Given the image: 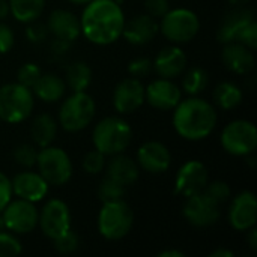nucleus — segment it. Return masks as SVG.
<instances>
[{"label": "nucleus", "mask_w": 257, "mask_h": 257, "mask_svg": "<svg viewBox=\"0 0 257 257\" xmlns=\"http://www.w3.org/2000/svg\"><path fill=\"white\" fill-rule=\"evenodd\" d=\"M2 218L5 221L6 230L26 235L38 226L39 211L36 209L35 203L17 199L6 205V208L2 211Z\"/></svg>", "instance_id": "nucleus-10"}, {"label": "nucleus", "mask_w": 257, "mask_h": 257, "mask_svg": "<svg viewBox=\"0 0 257 257\" xmlns=\"http://www.w3.org/2000/svg\"><path fill=\"white\" fill-rule=\"evenodd\" d=\"M14 32L11 30L9 26L0 21V54L8 53L14 47Z\"/></svg>", "instance_id": "nucleus-41"}, {"label": "nucleus", "mask_w": 257, "mask_h": 257, "mask_svg": "<svg viewBox=\"0 0 257 257\" xmlns=\"http://www.w3.org/2000/svg\"><path fill=\"white\" fill-rule=\"evenodd\" d=\"M95 101L86 92H74L60 107L59 122L68 133L84 130L95 116Z\"/></svg>", "instance_id": "nucleus-6"}, {"label": "nucleus", "mask_w": 257, "mask_h": 257, "mask_svg": "<svg viewBox=\"0 0 257 257\" xmlns=\"http://www.w3.org/2000/svg\"><path fill=\"white\" fill-rule=\"evenodd\" d=\"M105 167V155L99 151H90L83 158V169L89 175H98Z\"/></svg>", "instance_id": "nucleus-36"}, {"label": "nucleus", "mask_w": 257, "mask_h": 257, "mask_svg": "<svg viewBox=\"0 0 257 257\" xmlns=\"http://www.w3.org/2000/svg\"><path fill=\"white\" fill-rule=\"evenodd\" d=\"M223 63L226 65V68L235 74H250L254 69L256 60H254V54L253 50H250L248 47H245L241 42H229L224 44V50H223Z\"/></svg>", "instance_id": "nucleus-22"}, {"label": "nucleus", "mask_w": 257, "mask_h": 257, "mask_svg": "<svg viewBox=\"0 0 257 257\" xmlns=\"http://www.w3.org/2000/svg\"><path fill=\"white\" fill-rule=\"evenodd\" d=\"M32 90L41 101L56 102L60 101L65 95V81L56 74H41Z\"/></svg>", "instance_id": "nucleus-25"}, {"label": "nucleus", "mask_w": 257, "mask_h": 257, "mask_svg": "<svg viewBox=\"0 0 257 257\" xmlns=\"http://www.w3.org/2000/svg\"><path fill=\"white\" fill-rule=\"evenodd\" d=\"M38 224L42 233L51 241L71 229V212L63 200H48L39 212Z\"/></svg>", "instance_id": "nucleus-11"}, {"label": "nucleus", "mask_w": 257, "mask_h": 257, "mask_svg": "<svg viewBox=\"0 0 257 257\" xmlns=\"http://www.w3.org/2000/svg\"><path fill=\"white\" fill-rule=\"evenodd\" d=\"M39 175L47 181L48 185L60 187L65 185L72 176V163L69 155L54 146L41 148L36 158Z\"/></svg>", "instance_id": "nucleus-7"}, {"label": "nucleus", "mask_w": 257, "mask_h": 257, "mask_svg": "<svg viewBox=\"0 0 257 257\" xmlns=\"http://www.w3.org/2000/svg\"><path fill=\"white\" fill-rule=\"evenodd\" d=\"M69 2L77 3V5H87V3H89V2H92V0H69Z\"/></svg>", "instance_id": "nucleus-49"}, {"label": "nucleus", "mask_w": 257, "mask_h": 257, "mask_svg": "<svg viewBox=\"0 0 257 257\" xmlns=\"http://www.w3.org/2000/svg\"><path fill=\"white\" fill-rule=\"evenodd\" d=\"M203 193H205L211 200H214L217 205L226 203V202L230 199V194H232L229 184L224 182V181H214V182H211V184L208 182L206 187L203 188Z\"/></svg>", "instance_id": "nucleus-32"}, {"label": "nucleus", "mask_w": 257, "mask_h": 257, "mask_svg": "<svg viewBox=\"0 0 257 257\" xmlns=\"http://www.w3.org/2000/svg\"><path fill=\"white\" fill-rule=\"evenodd\" d=\"M215 104L223 110H233L242 102V90L230 81L220 83L214 90Z\"/></svg>", "instance_id": "nucleus-28"}, {"label": "nucleus", "mask_w": 257, "mask_h": 257, "mask_svg": "<svg viewBox=\"0 0 257 257\" xmlns=\"http://www.w3.org/2000/svg\"><path fill=\"white\" fill-rule=\"evenodd\" d=\"M182 99L181 89L169 78H160L145 87V101L157 110H173Z\"/></svg>", "instance_id": "nucleus-16"}, {"label": "nucleus", "mask_w": 257, "mask_h": 257, "mask_svg": "<svg viewBox=\"0 0 257 257\" xmlns=\"http://www.w3.org/2000/svg\"><path fill=\"white\" fill-rule=\"evenodd\" d=\"M36 158H38V151L33 145L24 143L15 148L14 151V160L23 167H33L36 164Z\"/></svg>", "instance_id": "nucleus-35"}, {"label": "nucleus", "mask_w": 257, "mask_h": 257, "mask_svg": "<svg viewBox=\"0 0 257 257\" xmlns=\"http://www.w3.org/2000/svg\"><path fill=\"white\" fill-rule=\"evenodd\" d=\"M93 146L105 157L122 154L133 140L131 126L120 117L110 116L99 120L92 133Z\"/></svg>", "instance_id": "nucleus-3"}, {"label": "nucleus", "mask_w": 257, "mask_h": 257, "mask_svg": "<svg viewBox=\"0 0 257 257\" xmlns=\"http://www.w3.org/2000/svg\"><path fill=\"white\" fill-rule=\"evenodd\" d=\"M26 33H27V38L32 42H42V41L47 39L50 32H48L47 26H44V24H33V26L27 27Z\"/></svg>", "instance_id": "nucleus-43"}, {"label": "nucleus", "mask_w": 257, "mask_h": 257, "mask_svg": "<svg viewBox=\"0 0 257 257\" xmlns=\"http://www.w3.org/2000/svg\"><path fill=\"white\" fill-rule=\"evenodd\" d=\"M151 69H152V62L146 57L134 59L128 65V72L133 77H145L151 72Z\"/></svg>", "instance_id": "nucleus-40"}, {"label": "nucleus", "mask_w": 257, "mask_h": 257, "mask_svg": "<svg viewBox=\"0 0 257 257\" xmlns=\"http://www.w3.org/2000/svg\"><path fill=\"white\" fill-rule=\"evenodd\" d=\"M158 257H185V254L178 250H166V251H161Z\"/></svg>", "instance_id": "nucleus-47"}, {"label": "nucleus", "mask_w": 257, "mask_h": 257, "mask_svg": "<svg viewBox=\"0 0 257 257\" xmlns=\"http://www.w3.org/2000/svg\"><path fill=\"white\" fill-rule=\"evenodd\" d=\"M9 11L20 23H33L44 11L45 0H8Z\"/></svg>", "instance_id": "nucleus-27"}, {"label": "nucleus", "mask_w": 257, "mask_h": 257, "mask_svg": "<svg viewBox=\"0 0 257 257\" xmlns=\"http://www.w3.org/2000/svg\"><path fill=\"white\" fill-rule=\"evenodd\" d=\"M145 102V86L137 77L122 80L113 93V105L120 114H130L139 110Z\"/></svg>", "instance_id": "nucleus-14"}, {"label": "nucleus", "mask_w": 257, "mask_h": 257, "mask_svg": "<svg viewBox=\"0 0 257 257\" xmlns=\"http://www.w3.org/2000/svg\"><path fill=\"white\" fill-rule=\"evenodd\" d=\"M160 30V26L149 14H142L125 23L122 35L133 45H145L151 42Z\"/></svg>", "instance_id": "nucleus-21"}, {"label": "nucleus", "mask_w": 257, "mask_h": 257, "mask_svg": "<svg viewBox=\"0 0 257 257\" xmlns=\"http://www.w3.org/2000/svg\"><path fill=\"white\" fill-rule=\"evenodd\" d=\"M248 245H250L251 250L257 248V230L254 227H251L250 232H248Z\"/></svg>", "instance_id": "nucleus-45"}, {"label": "nucleus", "mask_w": 257, "mask_h": 257, "mask_svg": "<svg viewBox=\"0 0 257 257\" xmlns=\"http://www.w3.org/2000/svg\"><path fill=\"white\" fill-rule=\"evenodd\" d=\"M157 71V74L161 78H175L179 77L185 72L187 69V56L184 53V50L178 45H172V47H166L163 48L152 65Z\"/></svg>", "instance_id": "nucleus-19"}, {"label": "nucleus", "mask_w": 257, "mask_h": 257, "mask_svg": "<svg viewBox=\"0 0 257 257\" xmlns=\"http://www.w3.org/2000/svg\"><path fill=\"white\" fill-rule=\"evenodd\" d=\"M33 105L32 89L20 83H9L0 87V120L20 123L30 116Z\"/></svg>", "instance_id": "nucleus-5"}, {"label": "nucleus", "mask_w": 257, "mask_h": 257, "mask_svg": "<svg viewBox=\"0 0 257 257\" xmlns=\"http://www.w3.org/2000/svg\"><path fill=\"white\" fill-rule=\"evenodd\" d=\"M233 251H230V250H227V248H218V250H215V251H212L209 257H233Z\"/></svg>", "instance_id": "nucleus-46"}, {"label": "nucleus", "mask_w": 257, "mask_h": 257, "mask_svg": "<svg viewBox=\"0 0 257 257\" xmlns=\"http://www.w3.org/2000/svg\"><path fill=\"white\" fill-rule=\"evenodd\" d=\"M0 230H6V227H5V221H3V218H2V214H0Z\"/></svg>", "instance_id": "nucleus-50"}, {"label": "nucleus", "mask_w": 257, "mask_h": 257, "mask_svg": "<svg viewBox=\"0 0 257 257\" xmlns=\"http://www.w3.org/2000/svg\"><path fill=\"white\" fill-rule=\"evenodd\" d=\"M137 164L152 175H161L172 164V154L161 142H146L137 151Z\"/></svg>", "instance_id": "nucleus-17"}, {"label": "nucleus", "mask_w": 257, "mask_h": 257, "mask_svg": "<svg viewBox=\"0 0 257 257\" xmlns=\"http://www.w3.org/2000/svg\"><path fill=\"white\" fill-rule=\"evenodd\" d=\"M92 81V69L86 62H74L66 69V83L74 92H84Z\"/></svg>", "instance_id": "nucleus-29"}, {"label": "nucleus", "mask_w": 257, "mask_h": 257, "mask_svg": "<svg viewBox=\"0 0 257 257\" xmlns=\"http://www.w3.org/2000/svg\"><path fill=\"white\" fill-rule=\"evenodd\" d=\"M235 42H241L245 47H248L250 50H256L257 48V23L256 20L251 21L250 24H247L238 35Z\"/></svg>", "instance_id": "nucleus-38"}, {"label": "nucleus", "mask_w": 257, "mask_h": 257, "mask_svg": "<svg viewBox=\"0 0 257 257\" xmlns=\"http://www.w3.org/2000/svg\"><path fill=\"white\" fill-rule=\"evenodd\" d=\"M209 179L208 169L203 163L191 160L181 166L175 178V193L181 197H190L203 191Z\"/></svg>", "instance_id": "nucleus-13"}, {"label": "nucleus", "mask_w": 257, "mask_h": 257, "mask_svg": "<svg viewBox=\"0 0 257 257\" xmlns=\"http://www.w3.org/2000/svg\"><path fill=\"white\" fill-rule=\"evenodd\" d=\"M39 77H41V69L35 63H24L17 72L18 83L23 84L24 87H29V89L33 87V84L38 81Z\"/></svg>", "instance_id": "nucleus-37"}, {"label": "nucleus", "mask_w": 257, "mask_h": 257, "mask_svg": "<svg viewBox=\"0 0 257 257\" xmlns=\"http://www.w3.org/2000/svg\"><path fill=\"white\" fill-rule=\"evenodd\" d=\"M11 187L12 194H15L18 199L36 203L47 196L50 185L39 173L21 172L11 181Z\"/></svg>", "instance_id": "nucleus-18"}, {"label": "nucleus", "mask_w": 257, "mask_h": 257, "mask_svg": "<svg viewBox=\"0 0 257 257\" xmlns=\"http://www.w3.org/2000/svg\"><path fill=\"white\" fill-rule=\"evenodd\" d=\"M125 194H126V187L108 176L99 184V188H98V197L102 203L123 200Z\"/></svg>", "instance_id": "nucleus-31"}, {"label": "nucleus", "mask_w": 257, "mask_h": 257, "mask_svg": "<svg viewBox=\"0 0 257 257\" xmlns=\"http://www.w3.org/2000/svg\"><path fill=\"white\" fill-rule=\"evenodd\" d=\"M223 149L233 157H248L257 148V130L250 120H233L221 133Z\"/></svg>", "instance_id": "nucleus-9"}, {"label": "nucleus", "mask_w": 257, "mask_h": 257, "mask_svg": "<svg viewBox=\"0 0 257 257\" xmlns=\"http://www.w3.org/2000/svg\"><path fill=\"white\" fill-rule=\"evenodd\" d=\"M200 29L199 17L185 8L169 11L161 18V32L173 44H187L196 38Z\"/></svg>", "instance_id": "nucleus-8"}, {"label": "nucleus", "mask_w": 257, "mask_h": 257, "mask_svg": "<svg viewBox=\"0 0 257 257\" xmlns=\"http://www.w3.org/2000/svg\"><path fill=\"white\" fill-rule=\"evenodd\" d=\"M257 200L251 191L238 194L229 209V223L239 232H247L256 226Z\"/></svg>", "instance_id": "nucleus-15"}, {"label": "nucleus", "mask_w": 257, "mask_h": 257, "mask_svg": "<svg viewBox=\"0 0 257 257\" xmlns=\"http://www.w3.org/2000/svg\"><path fill=\"white\" fill-rule=\"evenodd\" d=\"M47 29L56 39H60L65 42H72L75 38H78L81 32L80 20L71 11H66V9L53 11L48 17Z\"/></svg>", "instance_id": "nucleus-20"}, {"label": "nucleus", "mask_w": 257, "mask_h": 257, "mask_svg": "<svg viewBox=\"0 0 257 257\" xmlns=\"http://www.w3.org/2000/svg\"><path fill=\"white\" fill-rule=\"evenodd\" d=\"M254 12L248 8H236L233 9L232 12H229L218 30H217V39L223 44H229V42H235L239 32L247 26L250 24L251 21H254Z\"/></svg>", "instance_id": "nucleus-23"}, {"label": "nucleus", "mask_w": 257, "mask_h": 257, "mask_svg": "<svg viewBox=\"0 0 257 257\" xmlns=\"http://www.w3.org/2000/svg\"><path fill=\"white\" fill-rule=\"evenodd\" d=\"M145 9L154 18H163L170 11V5L169 0H145Z\"/></svg>", "instance_id": "nucleus-39"}, {"label": "nucleus", "mask_w": 257, "mask_h": 257, "mask_svg": "<svg viewBox=\"0 0 257 257\" xmlns=\"http://www.w3.org/2000/svg\"><path fill=\"white\" fill-rule=\"evenodd\" d=\"M111 157L113 158L108 163H105L107 164V176L120 182L125 187L133 185L139 179V175H140L139 164L133 158L122 155V154H116Z\"/></svg>", "instance_id": "nucleus-24"}, {"label": "nucleus", "mask_w": 257, "mask_h": 257, "mask_svg": "<svg viewBox=\"0 0 257 257\" xmlns=\"http://www.w3.org/2000/svg\"><path fill=\"white\" fill-rule=\"evenodd\" d=\"M30 134L36 146L39 148L50 146L54 142L56 134H57V123L54 117L47 113L38 114L35 120L32 122Z\"/></svg>", "instance_id": "nucleus-26"}, {"label": "nucleus", "mask_w": 257, "mask_h": 257, "mask_svg": "<svg viewBox=\"0 0 257 257\" xmlns=\"http://www.w3.org/2000/svg\"><path fill=\"white\" fill-rule=\"evenodd\" d=\"M125 15L114 0H92L83 11L80 27L84 36L96 45L116 42L123 32Z\"/></svg>", "instance_id": "nucleus-1"}, {"label": "nucleus", "mask_w": 257, "mask_h": 257, "mask_svg": "<svg viewBox=\"0 0 257 257\" xmlns=\"http://www.w3.org/2000/svg\"><path fill=\"white\" fill-rule=\"evenodd\" d=\"M184 217L187 221L199 229L214 226L220 218V205L211 200L203 191L187 197L184 205Z\"/></svg>", "instance_id": "nucleus-12"}, {"label": "nucleus", "mask_w": 257, "mask_h": 257, "mask_svg": "<svg viewBox=\"0 0 257 257\" xmlns=\"http://www.w3.org/2000/svg\"><path fill=\"white\" fill-rule=\"evenodd\" d=\"M173 110V126L185 140H203L209 137L217 125L215 108L202 98L193 96L184 101L181 99Z\"/></svg>", "instance_id": "nucleus-2"}, {"label": "nucleus", "mask_w": 257, "mask_h": 257, "mask_svg": "<svg viewBox=\"0 0 257 257\" xmlns=\"http://www.w3.org/2000/svg\"><path fill=\"white\" fill-rule=\"evenodd\" d=\"M232 5H235V6H244V5H247L250 0H229Z\"/></svg>", "instance_id": "nucleus-48"}, {"label": "nucleus", "mask_w": 257, "mask_h": 257, "mask_svg": "<svg viewBox=\"0 0 257 257\" xmlns=\"http://www.w3.org/2000/svg\"><path fill=\"white\" fill-rule=\"evenodd\" d=\"M11 199H12L11 181L8 179V176H5V173L0 172V214L6 208V205L11 202Z\"/></svg>", "instance_id": "nucleus-42"}, {"label": "nucleus", "mask_w": 257, "mask_h": 257, "mask_svg": "<svg viewBox=\"0 0 257 257\" xmlns=\"http://www.w3.org/2000/svg\"><path fill=\"white\" fill-rule=\"evenodd\" d=\"M23 247L20 241L5 230H0V257H14L21 254Z\"/></svg>", "instance_id": "nucleus-34"}, {"label": "nucleus", "mask_w": 257, "mask_h": 257, "mask_svg": "<svg viewBox=\"0 0 257 257\" xmlns=\"http://www.w3.org/2000/svg\"><path fill=\"white\" fill-rule=\"evenodd\" d=\"M134 224V212L125 200L104 203L98 215V230L108 241L125 238Z\"/></svg>", "instance_id": "nucleus-4"}, {"label": "nucleus", "mask_w": 257, "mask_h": 257, "mask_svg": "<svg viewBox=\"0 0 257 257\" xmlns=\"http://www.w3.org/2000/svg\"><path fill=\"white\" fill-rule=\"evenodd\" d=\"M208 83H209V75L202 68L188 69L182 80L184 90L191 96H197L199 93H202L208 87Z\"/></svg>", "instance_id": "nucleus-30"}, {"label": "nucleus", "mask_w": 257, "mask_h": 257, "mask_svg": "<svg viewBox=\"0 0 257 257\" xmlns=\"http://www.w3.org/2000/svg\"><path fill=\"white\" fill-rule=\"evenodd\" d=\"M9 14H11V11H9V2L8 0H0V21H3Z\"/></svg>", "instance_id": "nucleus-44"}, {"label": "nucleus", "mask_w": 257, "mask_h": 257, "mask_svg": "<svg viewBox=\"0 0 257 257\" xmlns=\"http://www.w3.org/2000/svg\"><path fill=\"white\" fill-rule=\"evenodd\" d=\"M53 242H54L56 251H59L60 254H71V253H74L78 248V244H80L77 233L72 232L71 229L68 232H65V233H62L60 236L54 238Z\"/></svg>", "instance_id": "nucleus-33"}]
</instances>
